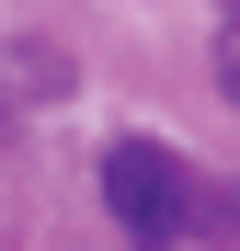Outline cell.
<instances>
[{
    "instance_id": "cell-2",
    "label": "cell",
    "mask_w": 240,
    "mask_h": 251,
    "mask_svg": "<svg viewBox=\"0 0 240 251\" xmlns=\"http://www.w3.org/2000/svg\"><path fill=\"white\" fill-rule=\"evenodd\" d=\"M217 92H229V103H240V23H229V34H217Z\"/></svg>"
},
{
    "instance_id": "cell-1",
    "label": "cell",
    "mask_w": 240,
    "mask_h": 251,
    "mask_svg": "<svg viewBox=\"0 0 240 251\" xmlns=\"http://www.w3.org/2000/svg\"><path fill=\"white\" fill-rule=\"evenodd\" d=\"M103 205H114V228L137 251H183V240H229L240 228V205L194 172V160H172L160 137H114L103 149Z\"/></svg>"
}]
</instances>
